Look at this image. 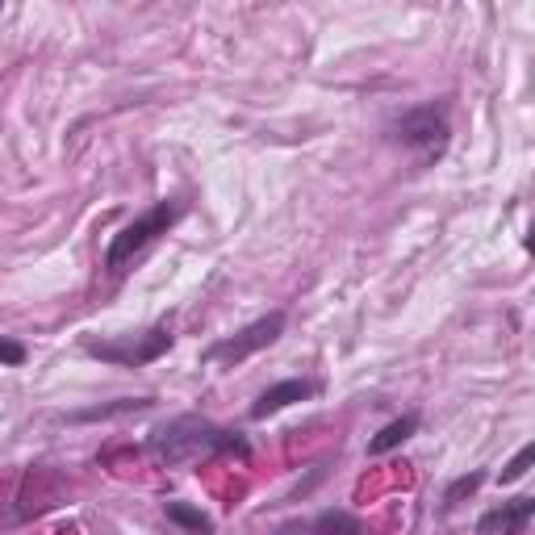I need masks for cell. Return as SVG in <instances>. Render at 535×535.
I'll return each instance as SVG.
<instances>
[{
    "mask_svg": "<svg viewBox=\"0 0 535 535\" xmlns=\"http://www.w3.org/2000/svg\"><path fill=\"white\" fill-rule=\"evenodd\" d=\"M164 515H168V523H176L189 535H214V519H209L205 510L189 506V502H164Z\"/></svg>",
    "mask_w": 535,
    "mask_h": 535,
    "instance_id": "30bf717a",
    "label": "cell"
},
{
    "mask_svg": "<svg viewBox=\"0 0 535 535\" xmlns=\"http://www.w3.org/2000/svg\"><path fill=\"white\" fill-rule=\"evenodd\" d=\"M84 352L101 364H118V368H147L159 356L172 352V331L168 327H151L143 335H122V339H88Z\"/></svg>",
    "mask_w": 535,
    "mask_h": 535,
    "instance_id": "5b68a950",
    "label": "cell"
},
{
    "mask_svg": "<svg viewBox=\"0 0 535 535\" xmlns=\"http://www.w3.org/2000/svg\"><path fill=\"white\" fill-rule=\"evenodd\" d=\"M26 343H17V339H9V335H0V368H21L26 364Z\"/></svg>",
    "mask_w": 535,
    "mask_h": 535,
    "instance_id": "5bb4252c",
    "label": "cell"
},
{
    "mask_svg": "<svg viewBox=\"0 0 535 535\" xmlns=\"http://www.w3.org/2000/svg\"><path fill=\"white\" fill-rule=\"evenodd\" d=\"M138 410H151V398H126V402H113V406H92V410H76V414H67V418H72V423H101V418L138 414Z\"/></svg>",
    "mask_w": 535,
    "mask_h": 535,
    "instance_id": "8fae6325",
    "label": "cell"
},
{
    "mask_svg": "<svg viewBox=\"0 0 535 535\" xmlns=\"http://www.w3.org/2000/svg\"><path fill=\"white\" fill-rule=\"evenodd\" d=\"M448 134H452V126H448V101H427L418 109H406L402 118L389 126L393 143L418 151V164H431V159L444 155Z\"/></svg>",
    "mask_w": 535,
    "mask_h": 535,
    "instance_id": "3957f363",
    "label": "cell"
},
{
    "mask_svg": "<svg viewBox=\"0 0 535 535\" xmlns=\"http://www.w3.org/2000/svg\"><path fill=\"white\" fill-rule=\"evenodd\" d=\"M535 515V498H515V502H502L498 510H485L477 535H523L527 523Z\"/></svg>",
    "mask_w": 535,
    "mask_h": 535,
    "instance_id": "52a82bcc",
    "label": "cell"
},
{
    "mask_svg": "<svg viewBox=\"0 0 535 535\" xmlns=\"http://www.w3.org/2000/svg\"><path fill=\"white\" fill-rule=\"evenodd\" d=\"M306 531L310 535H364V523L352 510H318Z\"/></svg>",
    "mask_w": 535,
    "mask_h": 535,
    "instance_id": "9c48e42d",
    "label": "cell"
},
{
    "mask_svg": "<svg viewBox=\"0 0 535 535\" xmlns=\"http://www.w3.org/2000/svg\"><path fill=\"white\" fill-rule=\"evenodd\" d=\"M285 335V314L281 310H272L268 318H260V322H251V327H243V331H235L230 339H218V343H209L205 352H201V364L205 368H239L243 360H251L255 352H264V347H272L276 339Z\"/></svg>",
    "mask_w": 535,
    "mask_h": 535,
    "instance_id": "277c9868",
    "label": "cell"
},
{
    "mask_svg": "<svg viewBox=\"0 0 535 535\" xmlns=\"http://www.w3.org/2000/svg\"><path fill=\"white\" fill-rule=\"evenodd\" d=\"M180 214H184L180 201H155L147 214H138L134 222H126L118 235L109 239V247H105V272L122 276L134 264V255H143L159 235H168V230L180 222Z\"/></svg>",
    "mask_w": 535,
    "mask_h": 535,
    "instance_id": "7a4b0ae2",
    "label": "cell"
},
{
    "mask_svg": "<svg viewBox=\"0 0 535 535\" xmlns=\"http://www.w3.org/2000/svg\"><path fill=\"white\" fill-rule=\"evenodd\" d=\"M306 398H314V381H301V377L276 381V385H268V389L260 393V398H255L251 418H255V423H264V418L281 414V410H289L293 402H306Z\"/></svg>",
    "mask_w": 535,
    "mask_h": 535,
    "instance_id": "8992f818",
    "label": "cell"
},
{
    "mask_svg": "<svg viewBox=\"0 0 535 535\" xmlns=\"http://www.w3.org/2000/svg\"><path fill=\"white\" fill-rule=\"evenodd\" d=\"M531 464H535V444H523V448H519V456L506 464L498 481H502V485H515V481H523V477L531 473Z\"/></svg>",
    "mask_w": 535,
    "mask_h": 535,
    "instance_id": "7c38bea8",
    "label": "cell"
},
{
    "mask_svg": "<svg viewBox=\"0 0 535 535\" xmlns=\"http://www.w3.org/2000/svg\"><path fill=\"white\" fill-rule=\"evenodd\" d=\"M414 431H418V414H414V410L402 414V418H393L389 427H381L377 435L368 439V456H385V452H393V448H402Z\"/></svg>",
    "mask_w": 535,
    "mask_h": 535,
    "instance_id": "ba28073f",
    "label": "cell"
},
{
    "mask_svg": "<svg viewBox=\"0 0 535 535\" xmlns=\"http://www.w3.org/2000/svg\"><path fill=\"white\" fill-rule=\"evenodd\" d=\"M147 452L155 456V464H164V469H184V464H193V460H214V456H239V460L251 456L247 439L239 431H226L201 414H180L172 423L155 427L147 439Z\"/></svg>",
    "mask_w": 535,
    "mask_h": 535,
    "instance_id": "6da1fadb",
    "label": "cell"
},
{
    "mask_svg": "<svg viewBox=\"0 0 535 535\" xmlns=\"http://www.w3.org/2000/svg\"><path fill=\"white\" fill-rule=\"evenodd\" d=\"M481 485H485V473H464V477H456L452 485H448V494H444V506L452 510L460 498H469V494H477L481 490Z\"/></svg>",
    "mask_w": 535,
    "mask_h": 535,
    "instance_id": "4fadbf2b",
    "label": "cell"
}]
</instances>
